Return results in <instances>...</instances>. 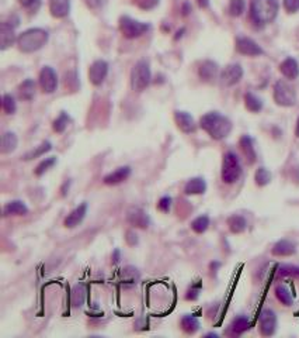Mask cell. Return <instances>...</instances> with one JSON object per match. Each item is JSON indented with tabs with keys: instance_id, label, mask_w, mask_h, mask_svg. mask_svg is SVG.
<instances>
[{
	"instance_id": "obj_1",
	"label": "cell",
	"mask_w": 299,
	"mask_h": 338,
	"mask_svg": "<svg viewBox=\"0 0 299 338\" xmlns=\"http://www.w3.org/2000/svg\"><path fill=\"white\" fill-rule=\"evenodd\" d=\"M200 125L214 140H224L232 131L231 120L218 111H211V113H207L205 116H203Z\"/></svg>"
},
{
	"instance_id": "obj_2",
	"label": "cell",
	"mask_w": 299,
	"mask_h": 338,
	"mask_svg": "<svg viewBox=\"0 0 299 338\" xmlns=\"http://www.w3.org/2000/svg\"><path fill=\"white\" fill-rule=\"evenodd\" d=\"M278 9V0H252L250 19L257 26H265L277 17Z\"/></svg>"
},
{
	"instance_id": "obj_3",
	"label": "cell",
	"mask_w": 299,
	"mask_h": 338,
	"mask_svg": "<svg viewBox=\"0 0 299 338\" xmlns=\"http://www.w3.org/2000/svg\"><path fill=\"white\" fill-rule=\"evenodd\" d=\"M48 41V31L42 30V28H30L23 31L19 38H17V45L19 49L26 52V54H31L38 49H41Z\"/></svg>"
},
{
	"instance_id": "obj_4",
	"label": "cell",
	"mask_w": 299,
	"mask_h": 338,
	"mask_svg": "<svg viewBox=\"0 0 299 338\" xmlns=\"http://www.w3.org/2000/svg\"><path fill=\"white\" fill-rule=\"evenodd\" d=\"M152 81V74H150L149 62L141 59L134 65L132 72H131V86L136 92H142L149 86Z\"/></svg>"
},
{
	"instance_id": "obj_5",
	"label": "cell",
	"mask_w": 299,
	"mask_h": 338,
	"mask_svg": "<svg viewBox=\"0 0 299 338\" xmlns=\"http://www.w3.org/2000/svg\"><path fill=\"white\" fill-rule=\"evenodd\" d=\"M242 175V165L240 159L235 152H226L222 162V180L228 185L235 183Z\"/></svg>"
},
{
	"instance_id": "obj_6",
	"label": "cell",
	"mask_w": 299,
	"mask_h": 338,
	"mask_svg": "<svg viewBox=\"0 0 299 338\" xmlns=\"http://www.w3.org/2000/svg\"><path fill=\"white\" fill-rule=\"evenodd\" d=\"M274 100L282 107H291L296 103V93L285 81H278L274 85Z\"/></svg>"
},
{
	"instance_id": "obj_7",
	"label": "cell",
	"mask_w": 299,
	"mask_h": 338,
	"mask_svg": "<svg viewBox=\"0 0 299 338\" xmlns=\"http://www.w3.org/2000/svg\"><path fill=\"white\" fill-rule=\"evenodd\" d=\"M120 30L127 38H138L149 30V24L134 20L128 16H123L120 19Z\"/></svg>"
},
{
	"instance_id": "obj_8",
	"label": "cell",
	"mask_w": 299,
	"mask_h": 338,
	"mask_svg": "<svg viewBox=\"0 0 299 338\" xmlns=\"http://www.w3.org/2000/svg\"><path fill=\"white\" fill-rule=\"evenodd\" d=\"M277 330V316L271 309H264L260 314V332L270 337Z\"/></svg>"
},
{
	"instance_id": "obj_9",
	"label": "cell",
	"mask_w": 299,
	"mask_h": 338,
	"mask_svg": "<svg viewBox=\"0 0 299 338\" xmlns=\"http://www.w3.org/2000/svg\"><path fill=\"white\" fill-rule=\"evenodd\" d=\"M236 49L240 54L249 56H257L264 54L263 48L254 40L249 38V37H239L238 40H236Z\"/></svg>"
},
{
	"instance_id": "obj_10",
	"label": "cell",
	"mask_w": 299,
	"mask_h": 338,
	"mask_svg": "<svg viewBox=\"0 0 299 338\" xmlns=\"http://www.w3.org/2000/svg\"><path fill=\"white\" fill-rule=\"evenodd\" d=\"M107 74H109V63L103 59H98L91 63V66L88 69V79L93 85L98 86L104 82V79L107 78Z\"/></svg>"
},
{
	"instance_id": "obj_11",
	"label": "cell",
	"mask_w": 299,
	"mask_h": 338,
	"mask_svg": "<svg viewBox=\"0 0 299 338\" xmlns=\"http://www.w3.org/2000/svg\"><path fill=\"white\" fill-rule=\"evenodd\" d=\"M40 85L45 93H52L58 86V76L51 66H44L40 72Z\"/></svg>"
},
{
	"instance_id": "obj_12",
	"label": "cell",
	"mask_w": 299,
	"mask_h": 338,
	"mask_svg": "<svg viewBox=\"0 0 299 338\" xmlns=\"http://www.w3.org/2000/svg\"><path fill=\"white\" fill-rule=\"evenodd\" d=\"M242 76H243V69H242V66L239 63H231V65H228L222 71L221 81H222L225 86H232V85H236L242 79Z\"/></svg>"
},
{
	"instance_id": "obj_13",
	"label": "cell",
	"mask_w": 299,
	"mask_h": 338,
	"mask_svg": "<svg viewBox=\"0 0 299 338\" xmlns=\"http://www.w3.org/2000/svg\"><path fill=\"white\" fill-rule=\"evenodd\" d=\"M127 220L132 226L139 228H148L150 224V219L148 213L143 212L142 209H139V207H134V209L129 210L128 214H127Z\"/></svg>"
},
{
	"instance_id": "obj_14",
	"label": "cell",
	"mask_w": 299,
	"mask_h": 338,
	"mask_svg": "<svg viewBox=\"0 0 299 338\" xmlns=\"http://www.w3.org/2000/svg\"><path fill=\"white\" fill-rule=\"evenodd\" d=\"M174 118H176L177 127L181 130L185 134H190V132L195 131L197 125H195V121L191 114H188L187 111H180L177 110L174 111Z\"/></svg>"
},
{
	"instance_id": "obj_15",
	"label": "cell",
	"mask_w": 299,
	"mask_h": 338,
	"mask_svg": "<svg viewBox=\"0 0 299 338\" xmlns=\"http://www.w3.org/2000/svg\"><path fill=\"white\" fill-rule=\"evenodd\" d=\"M86 213H87V203H82L80 206L76 207L75 210H72L70 214H68V217L65 219V221H63L65 227L68 228L77 227V226L83 221V219L86 217Z\"/></svg>"
},
{
	"instance_id": "obj_16",
	"label": "cell",
	"mask_w": 299,
	"mask_h": 338,
	"mask_svg": "<svg viewBox=\"0 0 299 338\" xmlns=\"http://www.w3.org/2000/svg\"><path fill=\"white\" fill-rule=\"evenodd\" d=\"M129 175H131V168L129 166H121V168L116 169L114 172L106 175L103 180H104L106 185L113 186V185H120V183L125 182L129 178Z\"/></svg>"
},
{
	"instance_id": "obj_17",
	"label": "cell",
	"mask_w": 299,
	"mask_h": 338,
	"mask_svg": "<svg viewBox=\"0 0 299 338\" xmlns=\"http://www.w3.org/2000/svg\"><path fill=\"white\" fill-rule=\"evenodd\" d=\"M14 41H16L14 26H12L10 23H2V26H0V48H9Z\"/></svg>"
},
{
	"instance_id": "obj_18",
	"label": "cell",
	"mask_w": 299,
	"mask_h": 338,
	"mask_svg": "<svg viewBox=\"0 0 299 338\" xmlns=\"http://www.w3.org/2000/svg\"><path fill=\"white\" fill-rule=\"evenodd\" d=\"M279 71H281V74L285 76L286 79H296L299 76V63L296 62V59L295 58H286L284 59L281 65H279Z\"/></svg>"
},
{
	"instance_id": "obj_19",
	"label": "cell",
	"mask_w": 299,
	"mask_h": 338,
	"mask_svg": "<svg viewBox=\"0 0 299 338\" xmlns=\"http://www.w3.org/2000/svg\"><path fill=\"white\" fill-rule=\"evenodd\" d=\"M51 14L56 19H63L69 14L70 10V0H51L49 3Z\"/></svg>"
},
{
	"instance_id": "obj_20",
	"label": "cell",
	"mask_w": 299,
	"mask_h": 338,
	"mask_svg": "<svg viewBox=\"0 0 299 338\" xmlns=\"http://www.w3.org/2000/svg\"><path fill=\"white\" fill-rule=\"evenodd\" d=\"M218 72H219V69H218V65L214 61H204L198 69L200 78L205 82H210L212 79H215L218 76Z\"/></svg>"
},
{
	"instance_id": "obj_21",
	"label": "cell",
	"mask_w": 299,
	"mask_h": 338,
	"mask_svg": "<svg viewBox=\"0 0 299 338\" xmlns=\"http://www.w3.org/2000/svg\"><path fill=\"white\" fill-rule=\"evenodd\" d=\"M296 252V247L295 244L288 240H279L275 242V245L272 247V255L275 256H289L293 255Z\"/></svg>"
},
{
	"instance_id": "obj_22",
	"label": "cell",
	"mask_w": 299,
	"mask_h": 338,
	"mask_svg": "<svg viewBox=\"0 0 299 338\" xmlns=\"http://www.w3.org/2000/svg\"><path fill=\"white\" fill-rule=\"evenodd\" d=\"M28 213V207L26 203L21 200H12L7 203L5 209H3V214L5 217H10V216H26Z\"/></svg>"
},
{
	"instance_id": "obj_23",
	"label": "cell",
	"mask_w": 299,
	"mask_h": 338,
	"mask_svg": "<svg viewBox=\"0 0 299 338\" xmlns=\"http://www.w3.org/2000/svg\"><path fill=\"white\" fill-rule=\"evenodd\" d=\"M207 190V182L203 178H192L184 186L185 194H203Z\"/></svg>"
},
{
	"instance_id": "obj_24",
	"label": "cell",
	"mask_w": 299,
	"mask_h": 338,
	"mask_svg": "<svg viewBox=\"0 0 299 338\" xmlns=\"http://www.w3.org/2000/svg\"><path fill=\"white\" fill-rule=\"evenodd\" d=\"M240 150L245 154L246 159L249 164H254L256 162V151H254V147H253V140L249 136H243L240 138Z\"/></svg>"
},
{
	"instance_id": "obj_25",
	"label": "cell",
	"mask_w": 299,
	"mask_h": 338,
	"mask_svg": "<svg viewBox=\"0 0 299 338\" xmlns=\"http://www.w3.org/2000/svg\"><path fill=\"white\" fill-rule=\"evenodd\" d=\"M250 328V320L246 316H239L229 325V332L233 335H240Z\"/></svg>"
},
{
	"instance_id": "obj_26",
	"label": "cell",
	"mask_w": 299,
	"mask_h": 338,
	"mask_svg": "<svg viewBox=\"0 0 299 338\" xmlns=\"http://www.w3.org/2000/svg\"><path fill=\"white\" fill-rule=\"evenodd\" d=\"M17 137L14 132H5L2 136V143H0V151L2 154H10L17 148Z\"/></svg>"
},
{
	"instance_id": "obj_27",
	"label": "cell",
	"mask_w": 299,
	"mask_h": 338,
	"mask_svg": "<svg viewBox=\"0 0 299 338\" xmlns=\"http://www.w3.org/2000/svg\"><path fill=\"white\" fill-rule=\"evenodd\" d=\"M19 96L26 102L33 100L35 96V82L33 79H26L19 88Z\"/></svg>"
},
{
	"instance_id": "obj_28",
	"label": "cell",
	"mask_w": 299,
	"mask_h": 338,
	"mask_svg": "<svg viewBox=\"0 0 299 338\" xmlns=\"http://www.w3.org/2000/svg\"><path fill=\"white\" fill-rule=\"evenodd\" d=\"M228 226H229V230L233 234H240L247 228V221H246L245 217H242L239 214H233L228 219Z\"/></svg>"
},
{
	"instance_id": "obj_29",
	"label": "cell",
	"mask_w": 299,
	"mask_h": 338,
	"mask_svg": "<svg viewBox=\"0 0 299 338\" xmlns=\"http://www.w3.org/2000/svg\"><path fill=\"white\" fill-rule=\"evenodd\" d=\"M86 293H87V290H86V285L84 283L76 285L75 288H73V292H72V304L76 306V307L82 306L84 303V300H86Z\"/></svg>"
},
{
	"instance_id": "obj_30",
	"label": "cell",
	"mask_w": 299,
	"mask_h": 338,
	"mask_svg": "<svg viewBox=\"0 0 299 338\" xmlns=\"http://www.w3.org/2000/svg\"><path fill=\"white\" fill-rule=\"evenodd\" d=\"M181 327L187 334H194L200 330V321L197 317L191 316V314H185L181 318Z\"/></svg>"
},
{
	"instance_id": "obj_31",
	"label": "cell",
	"mask_w": 299,
	"mask_h": 338,
	"mask_svg": "<svg viewBox=\"0 0 299 338\" xmlns=\"http://www.w3.org/2000/svg\"><path fill=\"white\" fill-rule=\"evenodd\" d=\"M275 296L284 306H292L293 304L292 295H291V292H289V289L286 288L285 285H278L275 288Z\"/></svg>"
},
{
	"instance_id": "obj_32",
	"label": "cell",
	"mask_w": 299,
	"mask_h": 338,
	"mask_svg": "<svg viewBox=\"0 0 299 338\" xmlns=\"http://www.w3.org/2000/svg\"><path fill=\"white\" fill-rule=\"evenodd\" d=\"M245 104L246 109L253 113H257L263 109V102L256 95H253L252 92H247L245 95Z\"/></svg>"
},
{
	"instance_id": "obj_33",
	"label": "cell",
	"mask_w": 299,
	"mask_h": 338,
	"mask_svg": "<svg viewBox=\"0 0 299 338\" xmlns=\"http://www.w3.org/2000/svg\"><path fill=\"white\" fill-rule=\"evenodd\" d=\"M51 150H52V144H51L49 141H44V143H42L41 145H38L35 150L27 152V154L24 155V159H26V161H30V159L38 158V157H41L44 154H47V152L51 151Z\"/></svg>"
},
{
	"instance_id": "obj_34",
	"label": "cell",
	"mask_w": 299,
	"mask_h": 338,
	"mask_svg": "<svg viewBox=\"0 0 299 338\" xmlns=\"http://www.w3.org/2000/svg\"><path fill=\"white\" fill-rule=\"evenodd\" d=\"M210 227V217L208 216H200L195 220L191 223V228L197 233V234H203Z\"/></svg>"
},
{
	"instance_id": "obj_35",
	"label": "cell",
	"mask_w": 299,
	"mask_h": 338,
	"mask_svg": "<svg viewBox=\"0 0 299 338\" xmlns=\"http://www.w3.org/2000/svg\"><path fill=\"white\" fill-rule=\"evenodd\" d=\"M254 180L257 183L258 186H265L271 182V172L265 168H258L256 171V175H254Z\"/></svg>"
},
{
	"instance_id": "obj_36",
	"label": "cell",
	"mask_w": 299,
	"mask_h": 338,
	"mask_svg": "<svg viewBox=\"0 0 299 338\" xmlns=\"http://www.w3.org/2000/svg\"><path fill=\"white\" fill-rule=\"evenodd\" d=\"M278 276L279 278H299V266L296 265H291V263H285L281 265L278 268Z\"/></svg>"
},
{
	"instance_id": "obj_37",
	"label": "cell",
	"mask_w": 299,
	"mask_h": 338,
	"mask_svg": "<svg viewBox=\"0 0 299 338\" xmlns=\"http://www.w3.org/2000/svg\"><path fill=\"white\" fill-rule=\"evenodd\" d=\"M2 107L6 114H14L17 110V106H16V100L12 95H3V100H2Z\"/></svg>"
},
{
	"instance_id": "obj_38",
	"label": "cell",
	"mask_w": 299,
	"mask_h": 338,
	"mask_svg": "<svg viewBox=\"0 0 299 338\" xmlns=\"http://www.w3.org/2000/svg\"><path fill=\"white\" fill-rule=\"evenodd\" d=\"M69 121H70V118H69L68 113L62 111L61 114H59V117L54 121V130L56 132H63L66 130V127H68Z\"/></svg>"
},
{
	"instance_id": "obj_39",
	"label": "cell",
	"mask_w": 299,
	"mask_h": 338,
	"mask_svg": "<svg viewBox=\"0 0 299 338\" xmlns=\"http://www.w3.org/2000/svg\"><path fill=\"white\" fill-rule=\"evenodd\" d=\"M139 279V272L135 268L132 266H127L123 272V281L127 283H131V285H135Z\"/></svg>"
},
{
	"instance_id": "obj_40",
	"label": "cell",
	"mask_w": 299,
	"mask_h": 338,
	"mask_svg": "<svg viewBox=\"0 0 299 338\" xmlns=\"http://www.w3.org/2000/svg\"><path fill=\"white\" fill-rule=\"evenodd\" d=\"M56 164V157H49V158H45L42 161L40 165L37 166V169H35V175L37 176H41L44 173L47 172L49 168H52V166Z\"/></svg>"
},
{
	"instance_id": "obj_41",
	"label": "cell",
	"mask_w": 299,
	"mask_h": 338,
	"mask_svg": "<svg viewBox=\"0 0 299 338\" xmlns=\"http://www.w3.org/2000/svg\"><path fill=\"white\" fill-rule=\"evenodd\" d=\"M243 12H245V2L243 0H232L231 5H229V13L233 17H239Z\"/></svg>"
},
{
	"instance_id": "obj_42",
	"label": "cell",
	"mask_w": 299,
	"mask_h": 338,
	"mask_svg": "<svg viewBox=\"0 0 299 338\" xmlns=\"http://www.w3.org/2000/svg\"><path fill=\"white\" fill-rule=\"evenodd\" d=\"M19 2H20L21 6L27 9L31 13H35L41 6V0H19Z\"/></svg>"
},
{
	"instance_id": "obj_43",
	"label": "cell",
	"mask_w": 299,
	"mask_h": 338,
	"mask_svg": "<svg viewBox=\"0 0 299 338\" xmlns=\"http://www.w3.org/2000/svg\"><path fill=\"white\" fill-rule=\"evenodd\" d=\"M157 207H159V210L160 212H163V213H169V210H170L171 207V197L170 196H163L159 203H157Z\"/></svg>"
},
{
	"instance_id": "obj_44",
	"label": "cell",
	"mask_w": 299,
	"mask_h": 338,
	"mask_svg": "<svg viewBox=\"0 0 299 338\" xmlns=\"http://www.w3.org/2000/svg\"><path fill=\"white\" fill-rule=\"evenodd\" d=\"M284 7L288 13H296L299 10V0H284Z\"/></svg>"
},
{
	"instance_id": "obj_45",
	"label": "cell",
	"mask_w": 299,
	"mask_h": 338,
	"mask_svg": "<svg viewBox=\"0 0 299 338\" xmlns=\"http://www.w3.org/2000/svg\"><path fill=\"white\" fill-rule=\"evenodd\" d=\"M200 288H201V285H198V286H192V288L187 292L185 299H187V300H197L198 296H200Z\"/></svg>"
},
{
	"instance_id": "obj_46",
	"label": "cell",
	"mask_w": 299,
	"mask_h": 338,
	"mask_svg": "<svg viewBox=\"0 0 299 338\" xmlns=\"http://www.w3.org/2000/svg\"><path fill=\"white\" fill-rule=\"evenodd\" d=\"M84 2H86V5H87L90 9L97 10V9H100V7L104 6L107 0H84Z\"/></svg>"
},
{
	"instance_id": "obj_47",
	"label": "cell",
	"mask_w": 299,
	"mask_h": 338,
	"mask_svg": "<svg viewBox=\"0 0 299 338\" xmlns=\"http://www.w3.org/2000/svg\"><path fill=\"white\" fill-rule=\"evenodd\" d=\"M127 242H128L129 245H136L138 244V235L134 231H131V230L127 233Z\"/></svg>"
},
{
	"instance_id": "obj_48",
	"label": "cell",
	"mask_w": 299,
	"mask_h": 338,
	"mask_svg": "<svg viewBox=\"0 0 299 338\" xmlns=\"http://www.w3.org/2000/svg\"><path fill=\"white\" fill-rule=\"evenodd\" d=\"M120 259H121V252H120V249H114V254H113V261L114 263L120 262Z\"/></svg>"
},
{
	"instance_id": "obj_49",
	"label": "cell",
	"mask_w": 299,
	"mask_h": 338,
	"mask_svg": "<svg viewBox=\"0 0 299 338\" xmlns=\"http://www.w3.org/2000/svg\"><path fill=\"white\" fill-rule=\"evenodd\" d=\"M210 3V0H198V5L201 7H207Z\"/></svg>"
},
{
	"instance_id": "obj_50",
	"label": "cell",
	"mask_w": 299,
	"mask_h": 338,
	"mask_svg": "<svg viewBox=\"0 0 299 338\" xmlns=\"http://www.w3.org/2000/svg\"><path fill=\"white\" fill-rule=\"evenodd\" d=\"M295 134H296V137H299V118H298V123H296V130H295Z\"/></svg>"
},
{
	"instance_id": "obj_51",
	"label": "cell",
	"mask_w": 299,
	"mask_h": 338,
	"mask_svg": "<svg viewBox=\"0 0 299 338\" xmlns=\"http://www.w3.org/2000/svg\"><path fill=\"white\" fill-rule=\"evenodd\" d=\"M188 5H184V14H188Z\"/></svg>"
},
{
	"instance_id": "obj_52",
	"label": "cell",
	"mask_w": 299,
	"mask_h": 338,
	"mask_svg": "<svg viewBox=\"0 0 299 338\" xmlns=\"http://www.w3.org/2000/svg\"><path fill=\"white\" fill-rule=\"evenodd\" d=\"M207 337H218V334H215V332H210V334H207Z\"/></svg>"
}]
</instances>
